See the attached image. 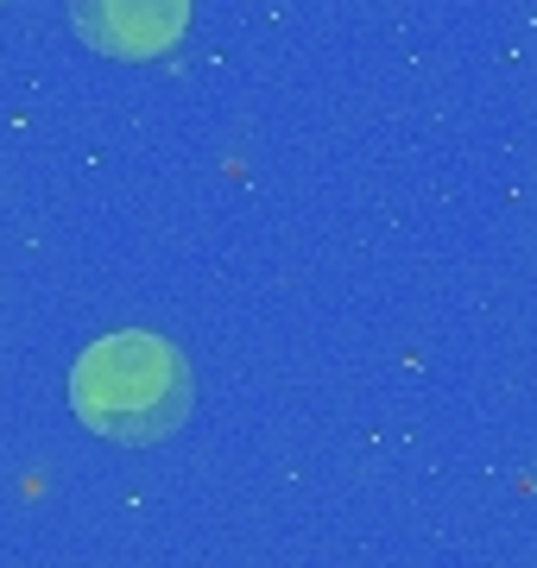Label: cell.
<instances>
[{
    "label": "cell",
    "mask_w": 537,
    "mask_h": 568,
    "mask_svg": "<svg viewBox=\"0 0 537 568\" xmlns=\"http://www.w3.org/2000/svg\"><path fill=\"white\" fill-rule=\"evenodd\" d=\"M70 405L108 443H165L190 417V366L171 342L121 328L89 342L70 366Z\"/></svg>",
    "instance_id": "cell-1"
},
{
    "label": "cell",
    "mask_w": 537,
    "mask_h": 568,
    "mask_svg": "<svg viewBox=\"0 0 537 568\" xmlns=\"http://www.w3.org/2000/svg\"><path fill=\"white\" fill-rule=\"evenodd\" d=\"M70 20L102 58H159L184 39L190 0H70Z\"/></svg>",
    "instance_id": "cell-2"
}]
</instances>
